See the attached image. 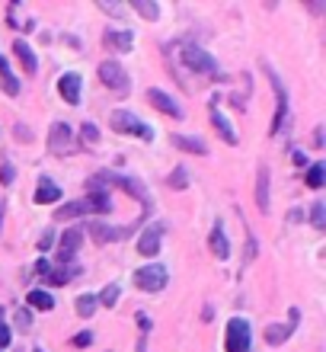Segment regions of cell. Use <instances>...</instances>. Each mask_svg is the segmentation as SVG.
<instances>
[{
  "label": "cell",
  "mask_w": 326,
  "mask_h": 352,
  "mask_svg": "<svg viewBox=\"0 0 326 352\" xmlns=\"http://www.w3.org/2000/svg\"><path fill=\"white\" fill-rule=\"evenodd\" d=\"M0 84H3V93H10V96H19V80L13 77V71H10L7 58L0 55Z\"/></svg>",
  "instance_id": "7402d4cb"
},
{
  "label": "cell",
  "mask_w": 326,
  "mask_h": 352,
  "mask_svg": "<svg viewBox=\"0 0 326 352\" xmlns=\"http://www.w3.org/2000/svg\"><path fill=\"white\" fill-rule=\"evenodd\" d=\"M13 52H16V58H19V65H23V71L26 74H36V67H38V61H36V52L26 45V42H13Z\"/></svg>",
  "instance_id": "e0dca14e"
},
{
  "label": "cell",
  "mask_w": 326,
  "mask_h": 352,
  "mask_svg": "<svg viewBox=\"0 0 326 352\" xmlns=\"http://www.w3.org/2000/svg\"><path fill=\"white\" fill-rule=\"evenodd\" d=\"M208 247H211V253H215L218 260H227V256H231V241H227V234H224V224L221 221H215V228H211Z\"/></svg>",
  "instance_id": "8fae6325"
},
{
  "label": "cell",
  "mask_w": 326,
  "mask_h": 352,
  "mask_svg": "<svg viewBox=\"0 0 326 352\" xmlns=\"http://www.w3.org/2000/svg\"><path fill=\"white\" fill-rule=\"evenodd\" d=\"M135 285L141 292H160V288L167 285V269L160 266V263H148V266H141L135 272Z\"/></svg>",
  "instance_id": "8992f818"
},
{
  "label": "cell",
  "mask_w": 326,
  "mask_h": 352,
  "mask_svg": "<svg viewBox=\"0 0 326 352\" xmlns=\"http://www.w3.org/2000/svg\"><path fill=\"white\" fill-rule=\"evenodd\" d=\"M71 138H74L71 125H67V122H55V125H51V135H48V148H51V151H65L67 144H71Z\"/></svg>",
  "instance_id": "4fadbf2b"
},
{
  "label": "cell",
  "mask_w": 326,
  "mask_h": 352,
  "mask_svg": "<svg viewBox=\"0 0 326 352\" xmlns=\"http://www.w3.org/2000/svg\"><path fill=\"white\" fill-rule=\"evenodd\" d=\"M74 272H77V269H67V266H65V269H58V272H48L45 282H48V285H67Z\"/></svg>",
  "instance_id": "4dcf8cb0"
},
{
  "label": "cell",
  "mask_w": 326,
  "mask_h": 352,
  "mask_svg": "<svg viewBox=\"0 0 326 352\" xmlns=\"http://www.w3.org/2000/svg\"><path fill=\"white\" fill-rule=\"evenodd\" d=\"M80 90H84V77L74 74V71L58 80V93H61V100L71 102V106H77V102H80Z\"/></svg>",
  "instance_id": "9c48e42d"
},
{
  "label": "cell",
  "mask_w": 326,
  "mask_h": 352,
  "mask_svg": "<svg viewBox=\"0 0 326 352\" xmlns=\"http://www.w3.org/2000/svg\"><path fill=\"white\" fill-rule=\"evenodd\" d=\"M90 343H93V333H90V330H80V333L74 336V346H77V349H86Z\"/></svg>",
  "instance_id": "836d02e7"
},
{
  "label": "cell",
  "mask_w": 326,
  "mask_h": 352,
  "mask_svg": "<svg viewBox=\"0 0 326 352\" xmlns=\"http://www.w3.org/2000/svg\"><path fill=\"white\" fill-rule=\"evenodd\" d=\"M163 224H148V231L138 237V253L141 256H157L160 253V241H163Z\"/></svg>",
  "instance_id": "ba28073f"
},
{
  "label": "cell",
  "mask_w": 326,
  "mask_h": 352,
  "mask_svg": "<svg viewBox=\"0 0 326 352\" xmlns=\"http://www.w3.org/2000/svg\"><path fill=\"white\" fill-rule=\"evenodd\" d=\"M32 141V131H26V125H16V141Z\"/></svg>",
  "instance_id": "ab89813d"
},
{
  "label": "cell",
  "mask_w": 326,
  "mask_h": 352,
  "mask_svg": "<svg viewBox=\"0 0 326 352\" xmlns=\"http://www.w3.org/2000/svg\"><path fill=\"white\" fill-rule=\"evenodd\" d=\"M250 340H253L250 320H243V317L227 320V330H224V346H227V352H250Z\"/></svg>",
  "instance_id": "7a4b0ae2"
},
{
  "label": "cell",
  "mask_w": 326,
  "mask_h": 352,
  "mask_svg": "<svg viewBox=\"0 0 326 352\" xmlns=\"http://www.w3.org/2000/svg\"><path fill=\"white\" fill-rule=\"evenodd\" d=\"M80 243H84V228H71V231H65V237H61V247H58V260H61V263H71V256L80 250Z\"/></svg>",
  "instance_id": "30bf717a"
},
{
  "label": "cell",
  "mask_w": 326,
  "mask_h": 352,
  "mask_svg": "<svg viewBox=\"0 0 326 352\" xmlns=\"http://www.w3.org/2000/svg\"><path fill=\"white\" fill-rule=\"evenodd\" d=\"M269 167H259V173H256V205H259V212L266 214L269 212Z\"/></svg>",
  "instance_id": "2e32d148"
},
{
  "label": "cell",
  "mask_w": 326,
  "mask_h": 352,
  "mask_svg": "<svg viewBox=\"0 0 326 352\" xmlns=\"http://www.w3.org/2000/svg\"><path fill=\"white\" fill-rule=\"evenodd\" d=\"M77 214H90V212H86V202L65 205V208H58V212H55V218H58V221H67V218H77Z\"/></svg>",
  "instance_id": "d4e9b609"
},
{
  "label": "cell",
  "mask_w": 326,
  "mask_h": 352,
  "mask_svg": "<svg viewBox=\"0 0 326 352\" xmlns=\"http://www.w3.org/2000/svg\"><path fill=\"white\" fill-rule=\"evenodd\" d=\"M148 102L154 106V109H160L163 116H173V119H183V106H179L170 93H163V90H157V87H150L148 90Z\"/></svg>",
  "instance_id": "52a82bcc"
},
{
  "label": "cell",
  "mask_w": 326,
  "mask_h": 352,
  "mask_svg": "<svg viewBox=\"0 0 326 352\" xmlns=\"http://www.w3.org/2000/svg\"><path fill=\"white\" fill-rule=\"evenodd\" d=\"M294 164H298V167H304V164H307V157H304L301 151H294Z\"/></svg>",
  "instance_id": "7bdbcfd3"
},
{
  "label": "cell",
  "mask_w": 326,
  "mask_h": 352,
  "mask_svg": "<svg viewBox=\"0 0 326 352\" xmlns=\"http://www.w3.org/2000/svg\"><path fill=\"white\" fill-rule=\"evenodd\" d=\"M51 243H55V234H51V231H45V234H42V237H38V243H36V247H38V250H42V253H48V250H51Z\"/></svg>",
  "instance_id": "e575fe53"
},
{
  "label": "cell",
  "mask_w": 326,
  "mask_h": 352,
  "mask_svg": "<svg viewBox=\"0 0 326 352\" xmlns=\"http://www.w3.org/2000/svg\"><path fill=\"white\" fill-rule=\"evenodd\" d=\"M100 80H103V84L109 87V90L121 93V96H125V93L131 90L128 71H125V67H121L119 61H103V65H100Z\"/></svg>",
  "instance_id": "5b68a950"
},
{
  "label": "cell",
  "mask_w": 326,
  "mask_h": 352,
  "mask_svg": "<svg viewBox=\"0 0 326 352\" xmlns=\"http://www.w3.org/2000/svg\"><path fill=\"white\" fill-rule=\"evenodd\" d=\"M61 199V186H55L51 179H42L36 189V205H51Z\"/></svg>",
  "instance_id": "ac0fdd59"
},
{
  "label": "cell",
  "mask_w": 326,
  "mask_h": 352,
  "mask_svg": "<svg viewBox=\"0 0 326 352\" xmlns=\"http://www.w3.org/2000/svg\"><path fill=\"white\" fill-rule=\"evenodd\" d=\"M291 330H294L291 324H272L269 330H266V343H269V346H281L291 336Z\"/></svg>",
  "instance_id": "cb8c5ba5"
},
{
  "label": "cell",
  "mask_w": 326,
  "mask_h": 352,
  "mask_svg": "<svg viewBox=\"0 0 326 352\" xmlns=\"http://www.w3.org/2000/svg\"><path fill=\"white\" fill-rule=\"evenodd\" d=\"M131 7L138 10L144 19H160V7H157V3H150V0H135Z\"/></svg>",
  "instance_id": "484cf974"
},
{
  "label": "cell",
  "mask_w": 326,
  "mask_h": 352,
  "mask_svg": "<svg viewBox=\"0 0 326 352\" xmlns=\"http://www.w3.org/2000/svg\"><path fill=\"white\" fill-rule=\"evenodd\" d=\"M84 231H90L93 243H109V241H121V237H128V231H121V228H109V224H90V228H84Z\"/></svg>",
  "instance_id": "7c38bea8"
},
{
  "label": "cell",
  "mask_w": 326,
  "mask_h": 352,
  "mask_svg": "<svg viewBox=\"0 0 326 352\" xmlns=\"http://www.w3.org/2000/svg\"><path fill=\"white\" fill-rule=\"evenodd\" d=\"M253 256H256V241L250 237V241H246V260H253Z\"/></svg>",
  "instance_id": "60d3db41"
},
{
  "label": "cell",
  "mask_w": 326,
  "mask_h": 352,
  "mask_svg": "<svg viewBox=\"0 0 326 352\" xmlns=\"http://www.w3.org/2000/svg\"><path fill=\"white\" fill-rule=\"evenodd\" d=\"M266 74H269L272 90L279 93V109H275V116H272V129H269V135L275 138V135L281 131V125H285V119H288V93H285V84H281V77L275 74L269 65H266Z\"/></svg>",
  "instance_id": "277c9868"
},
{
  "label": "cell",
  "mask_w": 326,
  "mask_h": 352,
  "mask_svg": "<svg viewBox=\"0 0 326 352\" xmlns=\"http://www.w3.org/2000/svg\"><path fill=\"white\" fill-rule=\"evenodd\" d=\"M112 183L119 186V189H125V192H128V195H135L138 202H148V205H150V195H148V189H144V186H141L138 179H135V176H115V173H112Z\"/></svg>",
  "instance_id": "9a60e30c"
},
{
  "label": "cell",
  "mask_w": 326,
  "mask_h": 352,
  "mask_svg": "<svg viewBox=\"0 0 326 352\" xmlns=\"http://www.w3.org/2000/svg\"><path fill=\"white\" fill-rule=\"evenodd\" d=\"M112 129L119 131V135H135V138H141V141H154V129L144 125V122H141L135 112H128V109L112 112Z\"/></svg>",
  "instance_id": "6da1fadb"
},
{
  "label": "cell",
  "mask_w": 326,
  "mask_h": 352,
  "mask_svg": "<svg viewBox=\"0 0 326 352\" xmlns=\"http://www.w3.org/2000/svg\"><path fill=\"white\" fill-rule=\"evenodd\" d=\"M36 272H38V276H48V272H51V263H48V260H38L36 263Z\"/></svg>",
  "instance_id": "f35d334b"
},
{
  "label": "cell",
  "mask_w": 326,
  "mask_h": 352,
  "mask_svg": "<svg viewBox=\"0 0 326 352\" xmlns=\"http://www.w3.org/2000/svg\"><path fill=\"white\" fill-rule=\"evenodd\" d=\"M211 125H215L218 135H221V138L227 141V144H237V131H233V125H231L227 119H224V116L215 109V106H211Z\"/></svg>",
  "instance_id": "d6986e66"
},
{
  "label": "cell",
  "mask_w": 326,
  "mask_h": 352,
  "mask_svg": "<svg viewBox=\"0 0 326 352\" xmlns=\"http://www.w3.org/2000/svg\"><path fill=\"white\" fill-rule=\"evenodd\" d=\"M13 176H16V170L10 167V164H3V167H0V183H3V186L13 183Z\"/></svg>",
  "instance_id": "8d00e7d4"
},
{
  "label": "cell",
  "mask_w": 326,
  "mask_h": 352,
  "mask_svg": "<svg viewBox=\"0 0 326 352\" xmlns=\"http://www.w3.org/2000/svg\"><path fill=\"white\" fill-rule=\"evenodd\" d=\"M16 324L19 327H29V314H26V311H16Z\"/></svg>",
  "instance_id": "b9f144b4"
},
{
  "label": "cell",
  "mask_w": 326,
  "mask_h": 352,
  "mask_svg": "<svg viewBox=\"0 0 326 352\" xmlns=\"http://www.w3.org/2000/svg\"><path fill=\"white\" fill-rule=\"evenodd\" d=\"M170 189H189V170L186 167H176L173 173H170Z\"/></svg>",
  "instance_id": "83f0119b"
},
{
  "label": "cell",
  "mask_w": 326,
  "mask_h": 352,
  "mask_svg": "<svg viewBox=\"0 0 326 352\" xmlns=\"http://www.w3.org/2000/svg\"><path fill=\"white\" fill-rule=\"evenodd\" d=\"M96 301H100L103 307H112L115 301H119V285H106V288H103V295L96 298Z\"/></svg>",
  "instance_id": "1f68e13d"
},
{
  "label": "cell",
  "mask_w": 326,
  "mask_h": 352,
  "mask_svg": "<svg viewBox=\"0 0 326 352\" xmlns=\"http://www.w3.org/2000/svg\"><path fill=\"white\" fill-rule=\"evenodd\" d=\"M183 61H186V65L192 67V71H198V74H211L215 80H221V71H218L215 55H208L205 48L186 45V52H183Z\"/></svg>",
  "instance_id": "3957f363"
},
{
  "label": "cell",
  "mask_w": 326,
  "mask_h": 352,
  "mask_svg": "<svg viewBox=\"0 0 326 352\" xmlns=\"http://www.w3.org/2000/svg\"><path fill=\"white\" fill-rule=\"evenodd\" d=\"M323 176H326V167H323V164H314V167L307 170V176H304V179H307V186H310V189H320V186L326 183Z\"/></svg>",
  "instance_id": "4316f807"
},
{
  "label": "cell",
  "mask_w": 326,
  "mask_h": 352,
  "mask_svg": "<svg viewBox=\"0 0 326 352\" xmlns=\"http://www.w3.org/2000/svg\"><path fill=\"white\" fill-rule=\"evenodd\" d=\"M131 42H135V36H131L128 29H121V32L109 29L103 36V45L109 48V52H131Z\"/></svg>",
  "instance_id": "5bb4252c"
},
{
  "label": "cell",
  "mask_w": 326,
  "mask_h": 352,
  "mask_svg": "<svg viewBox=\"0 0 326 352\" xmlns=\"http://www.w3.org/2000/svg\"><path fill=\"white\" fill-rule=\"evenodd\" d=\"M84 202H86V212H93V214H109L112 212L109 192H90V199H84Z\"/></svg>",
  "instance_id": "ffe728a7"
},
{
  "label": "cell",
  "mask_w": 326,
  "mask_h": 352,
  "mask_svg": "<svg viewBox=\"0 0 326 352\" xmlns=\"http://www.w3.org/2000/svg\"><path fill=\"white\" fill-rule=\"evenodd\" d=\"M3 212H7V202H0V228H3Z\"/></svg>",
  "instance_id": "ee69618b"
},
{
  "label": "cell",
  "mask_w": 326,
  "mask_h": 352,
  "mask_svg": "<svg viewBox=\"0 0 326 352\" xmlns=\"http://www.w3.org/2000/svg\"><path fill=\"white\" fill-rule=\"evenodd\" d=\"M96 305H100V301H96V295H80V298H77V314L90 317L96 311Z\"/></svg>",
  "instance_id": "f546056e"
},
{
  "label": "cell",
  "mask_w": 326,
  "mask_h": 352,
  "mask_svg": "<svg viewBox=\"0 0 326 352\" xmlns=\"http://www.w3.org/2000/svg\"><path fill=\"white\" fill-rule=\"evenodd\" d=\"M80 141H84L86 148H93V144H100V129H96L93 122H86V125H80Z\"/></svg>",
  "instance_id": "f1b7e54d"
},
{
  "label": "cell",
  "mask_w": 326,
  "mask_h": 352,
  "mask_svg": "<svg viewBox=\"0 0 326 352\" xmlns=\"http://www.w3.org/2000/svg\"><path fill=\"white\" fill-rule=\"evenodd\" d=\"M7 346H10V327L0 324V349H7Z\"/></svg>",
  "instance_id": "74e56055"
},
{
  "label": "cell",
  "mask_w": 326,
  "mask_h": 352,
  "mask_svg": "<svg viewBox=\"0 0 326 352\" xmlns=\"http://www.w3.org/2000/svg\"><path fill=\"white\" fill-rule=\"evenodd\" d=\"M310 221H314V228H323V224H326V205H323V202H314Z\"/></svg>",
  "instance_id": "d6a6232c"
},
{
  "label": "cell",
  "mask_w": 326,
  "mask_h": 352,
  "mask_svg": "<svg viewBox=\"0 0 326 352\" xmlns=\"http://www.w3.org/2000/svg\"><path fill=\"white\" fill-rule=\"evenodd\" d=\"M26 301L32 307H38V311H51V307H55V298L48 295L45 288H32V292L26 295Z\"/></svg>",
  "instance_id": "603a6c76"
},
{
  "label": "cell",
  "mask_w": 326,
  "mask_h": 352,
  "mask_svg": "<svg viewBox=\"0 0 326 352\" xmlns=\"http://www.w3.org/2000/svg\"><path fill=\"white\" fill-rule=\"evenodd\" d=\"M100 10H106L109 16H125V7H119V3H106V0H100Z\"/></svg>",
  "instance_id": "d590c367"
},
{
  "label": "cell",
  "mask_w": 326,
  "mask_h": 352,
  "mask_svg": "<svg viewBox=\"0 0 326 352\" xmlns=\"http://www.w3.org/2000/svg\"><path fill=\"white\" fill-rule=\"evenodd\" d=\"M173 148L189 151V154H208V144L202 138H186V135H173Z\"/></svg>",
  "instance_id": "44dd1931"
}]
</instances>
